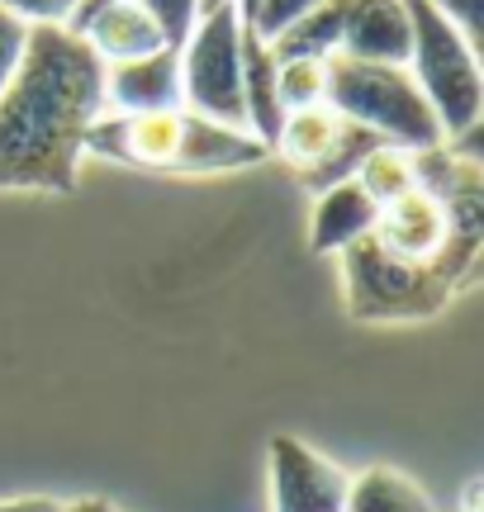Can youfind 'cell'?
<instances>
[{"instance_id":"obj_2","label":"cell","mask_w":484,"mask_h":512,"mask_svg":"<svg viewBox=\"0 0 484 512\" xmlns=\"http://www.w3.org/2000/svg\"><path fill=\"white\" fill-rule=\"evenodd\" d=\"M86 152L133 171H162V176H214V171L261 166L271 157L252 133L200 119L186 105L152 114H105L86 133Z\"/></svg>"},{"instance_id":"obj_7","label":"cell","mask_w":484,"mask_h":512,"mask_svg":"<svg viewBox=\"0 0 484 512\" xmlns=\"http://www.w3.org/2000/svg\"><path fill=\"white\" fill-rule=\"evenodd\" d=\"M347 470L318 456L309 441L271 437V512H342Z\"/></svg>"},{"instance_id":"obj_6","label":"cell","mask_w":484,"mask_h":512,"mask_svg":"<svg viewBox=\"0 0 484 512\" xmlns=\"http://www.w3.org/2000/svg\"><path fill=\"white\" fill-rule=\"evenodd\" d=\"M181 105L200 119L224 128H242V19L238 5H219L200 15L195 34L181 48Z\"/></svg>"},{"instance_id":"obj_4","label":"cell","mask_w":484,"mask_h":512,"mask_svg":"<svg viewBox=\"0 0 484 512\" xmlns=\"http://www.w3.org/2000/svg\"><path fill=\"white\" fill-rule=\"evenodd\" d=\"M413 29L409 48V76L432 105L437 124L447 133V143L466 138L470 128H480L484 119V76H480V53L466 43V34L451 24L447 15H437L428 0H404Z\"/></svg>"},{"instance_id":"obj_15","label":"cell","mask_w":484,"mask_h":512,"mask_svg":"<svg viewBox=\"0 0 484 512\" xmlns=\"http://www.w3.org/2000/svg\"><path fill=\"white\" fill-rule=\"evenodd\" d=\"M342 512H437V508L409 475H399L390 465H371L356 479H347Z\"/></svg>"},{"instance_id":"obj_10","label":"cell","mask_w":484,"mask_h":512,"mask_svg":"<svg viewBox=\"0 0 484 512\" xmlns=\"http://www.w3.org/2000/svg\"><path fill=\"white\" fill-rule=\"evenodd\" d=\"M375 238L385 242L394 256H404V261H437L442 242H447V209L432 200L428 190L413 185L399 200L380 204Z\"/></svg>"},{"instance_id":"obj_5","label":"cell","mask_w":484,"mask_h":512,"mask_svg":"<svg viewBox=\"0 0 484 512\" xmlns=\"http://www.w3.org/2000/svg\"><path fill=\"white\" fill-rule=\"evenodd\" d=\"M342 290L356 323H423L447 309L456 290L432 261H404L366 233L342 247Z\"/></svg>"},{"instance_id":"obj_11","label":"cell","mask_w":484,"mask_h":512,"mask_svg":"<svg viewBox=\"0 0 484 512\" xmlns=\"http://www.w3.org/2000/svg\"><path fill=\"white\" fill-rule=\"evenodd\" d=\"M81 38L95 48V57L114 67V62H133V57H148L157 48H167L162 34H157V24L148 19V10L138 5V0H105L91 19H86V29Z\"/></svg>"},{"instance_id":"obj_26","label":"cell","mask_w":484,"mask_h":512,"mask_svg":"<svg viewBox=\"0 0 484 512\" xmlns=\"http://www.w3.org/2000/svg\"><path fill=\"white\" fill-rule=\"evenodd\" d=\"M257 5H261V0H238V19H242V24H252V15H257Z\"/></svg>"},{"instance_id":"obj_9","label":"cell","mask_w":484,"mask_h":512,"mask_svg":"<svg viewBox=\"0 0 484 512\" xmlns=\"http://www.w3.org/2000/svg\"><path fill=\"white\" fill-rule=\"evenodd\" d=\"M105 110L110 114L181 110V53L176 48H157L148 57L105 67Z\"/></svg>"},{"instance_id":"obj_12","label":"cell","mask_w":484,"mask_h":512,"mask_svg":"<svg viewBox=\"0 0 484 512\" xmlns=\"http://www.w3.org/2000/svg\"><path fill=\"white\" fill-rule=\"evenodd\" d=\"M242 119L266 152L276 147L280 124H285V105L276 91V57L266 48V38H257L247 24H242Z\"/></svg>"},{"instance_id":"obj_3","label":"cell","mask_w":484,"mask_h":512,"mask_svg":"<svg viewBox=\"0 0 484 512\" xmlns=\"http://www.w3.org/2000/svg\"><path fill=\"white\" fill-rule=\"evenodd\" d=\"M323 105L337 110L347 124L371 128L380 143L404 147V152H428L442 147L447 133L437 124L432 105L413 86L409 67H385V62H356V57H323Z\"/></svg>"},{"instance_id":"obj_27","label":"cell","mask_w":484,"mask_h":512,"mask_svg":"<svg viewBox=\"0 0 484 512\" xmlns=\"http://www.w3.org/2000/svg\"><path fill=\"white\" fill-rule=\"evenodd\" d=\"M466 512H480V484H470L466 489Z\"/></svg>"},{"instance_id":"obj_16","label":"cell","mask_w":484,"mask_h":512,"mask_svg":"<svg viewBox=\"0 0 484 512\" xmlns=\"http://www.w3.org/2000/svg\"><path fill=\"white\" fill-rule=\"evenodd\" d=\"M375 147H380V138H375L371 128L347 124V119H342V138H337V147L314 166V171H304V185H309L314 195H323V190H333V185H342V181H356L361 162L371 157Z\"/></svg>"},{"instance_id":"obj_13","label":"cell","mask_w":484,"mask_h":512,"mask_svg":"<svg viewBox=\"0 0 484 512\" xmlns=\"http://www.w3.org/2000/svg\"><path fill=\"white\" fill-rule=\"evenodd\" d=\"M375 219H380V204H375L356 181H342L314 200L309 247H314L318 256H333V252H342V247H352L356 238L375 233Z\"/></svg>"},{"instance_id":"obj_20","label":"cell","mask_w":484,"mask_h":512,"mask_svg":"<svg viewBox=\"0 0 484 512\" xmlns=\"http://www.w3.org/2000/svg\"><path fill=\"white\" fill-rule=\"evenodd\" d=\"M318 5H323V0H261L257 15H252V24H247V29H252L257 38H266V43H271V38L285 34L290 24H299L304 15H314Z\"/></svg>"},{"instance_id":"obj_24","label":"cell","mask_w":484,"mask_h":512,"mask_svg":"<svg viewBox=\"0 0 484 512\" xmlns=\"http://www.w3.org/2000/svg\"><path fill=\"white\" fill-rule=\"evenodd\" d=\"M0 512H62L57 498H10V503H0Z\"/></svg>"},{"instance_id":"obj_23","label":"cell","mask_w":484,"mask_h":512,"mask_svg":"<svg viewBox=\"0 0 484 512\" xmlns=\"http://www.w3.org/2000/svg\"><path fill=\"white\" fill-rule=\"evenodd\" d=\"M437 15H447L461 34H466V43L480 53V43H484V0H428Z\"/></svg>"},{"instance_id":"obj_19","label":"cell","mask_w":484,"mask_h":512,"mask_svg":"<svg viewBox=\"0 0 484 512\" xmlns=\"http://www.w3.org/2000/svg\"><path fill=\"white\" fill-rule=\"evenodd\" d=\"M143 10H148V19L157 24V34H162V43L167 48H186V38L195 34V24H200V0H138Z\"/></svg>"},{"instance_id":"obj_8","label":"cell","mask_w":484,"mask_h":512,"mask_svg":"<svg viewBox=\"0 0 484 512\" xmlns=\"http://www.w3.org/2000/svg\"><path fill=\"white\" fill-rule=\"evenodd\" d=\"M413 29L404 0H342V38L337 53L356 62L409 67Z\"/></svg>"},{"instance_id":"obj_18","label":"cell","mask_w":484,"mask_h":512,"mask_svg":"<svg viewBox=\"0 0 484 512\" xmlns=\"http://www.w3.org/2000/svg\"><path fill=\"white\" fill-rule=\"evenodd\" d=\"M323 86H328L323 57H285V62H276V91H280L285 114L323 105Z\"/></svg>"},{"instance_id":"obj_28","label":"cell","mask_w":484,"mask_h":512,"mask_svg":"<svg viewBox=\"0 0 484 512\" xmlns=\"http://www.w3.org/2000/svg\"><path fill=\"white\" fill-rule=\"evenodd\" d=\"M219 5H238V0H200V15H214Z\"/></svg>"},{"instance_id":"obj_1","label":"cell","mask_w":484,"mask_h":512,"mask_svg":"<svg viewBox=\"0 0 484 512\" xmlns=\"http://www.w3.org/2000/svg\"><path fill=\"white\" fill-rule=\"evenodd\" d=\"M95 119H105V62L95 48L67 24L29 29L0 91V190L67 195Z\"/></svg>"},{"instance_id":"obj_14","label":"cell","mask_w":484,"mask_h":512,"mask_svg":"<svg viewBox=\"0 0 484 512\" xmlns=\"http://www.w3.org/2000/svg\"><path fill=\"white\" fill-rule=\"evenodd\" d=\"M337 138H342V114L328 110V105H309V110H290V114H285L280 138H276V147H271V152H280V157H285V162L304 176V171H314V166L333 152Z\"/></svg>"},{"instance_id":"obj_22","label":"cell","mask_w":484,"mask_h":512,"mask_svg":"<svg viewBox=\"0 0 484 512\" xmlns=\"http://www.w3.org/2000/svg\"><path fill=\"white\" fill-rule=\"evenodd\" d=\"M0 5L24 19L29 29H38V24H72L81 0H0Z\"/></svg>"},{"instance_id":"obj_21","label":"cell","mask_w":484,"mask_h":512,"mask_svg":"<svg viewBox=\"0 0 484 512\" xmlns=\"http://www.w3.org/2000/svg\"><path fill=\"white\" fill-rule=\"evenodd\" d=\"M24 43H29V24L19 15H10L5 5H0V91L10 86V76H15L19 57H24Z\"/></svg>"},{"instance_id":"obj_17","label":"cell","mask_w":484,"mask_h":512,"mask_svg":"<svg viewBox=\"0 0 484 512\" xmlns=\"http://www.w3.org/2000/svg\"><path fill=\"white\" fill-rule=\"evenodd\" d=\"M356 185H361V190H366L375 204L399 200L404 190H413V152L380 143L371 157L361 162V171H356Z\"/></svg>"},{"instance_id":"obj_25","label":"cell","mask_w":484,"mask_h":512,"mask_svg":"<svg viewBox=\"0 0 484 512\" xmlns=\"http://www.w3.org/2000/svg\"><path fill=\"white\" fill-rule=\"evenodd\" d=\"M62 512H119L110 503V498H76V503H67Z\"/></svg>"}]
</instances>
